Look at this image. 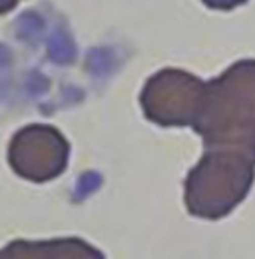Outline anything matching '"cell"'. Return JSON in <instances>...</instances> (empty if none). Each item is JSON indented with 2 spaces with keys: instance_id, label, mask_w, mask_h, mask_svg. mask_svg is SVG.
<instances>
[{
  "instance_id": "1",
  "label": "cell",
  "mask_w": 255,
  "mask_h": 259,
  "mask_svg": "<svg viewBox=\"0 0 255 259\" xmlns=\"http://www.w3.org/2000/svg\"><path fill=\"white\" fill-rule=\"evenodd\" d=\"M0 259H104L84 239H52V241H12L0 251Z\"/></svg>"
}]
</instances>
